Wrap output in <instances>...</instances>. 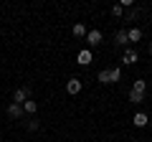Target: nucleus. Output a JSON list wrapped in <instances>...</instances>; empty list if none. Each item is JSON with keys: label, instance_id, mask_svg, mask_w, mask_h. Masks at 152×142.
<instances>
[{"label": "nucleus", "instance_id": "f257e3e1", "mask_svg": "<svg viewBox=\"0 0 152 142\" xmlns=\"http://www.w3.org/2000/svg\"><path fill=\"white\" fill-rule=\"evenodd\" d=\"M145 91H147V84L142 81V79H137V81L132 84V91H129V102H137V104H140L142 99H145Z\"/></svg>", "mask_w": 152, "mask_h": 142}, {"label": "nucleus", "instance_id": "f03ea898", "mask_svg": "<svg viewBox=\"0 0 152 142\" xmlns=\"http://www.w3.org/2000/svg\"><path fill=\"white\" fill-rule=\"evenodd\" d=\"M28 94H31L28 86H18L15 91H13V104H20V107H23V104L28 102Z\"/></svg>", "mask_w": 152, "mask_h": 142}, {"label": "nucleus", "instance_id": "7ed1b4c3", "mask_svg": "<svg viewBox=\"0 0 152 142\" xmlns=\"http://www.w3.org/2000/svg\"><path fill=\"white\" fill-rule=\"evenodd\" d=\"M86 43H89V51L94 48V46L102 43V31H89L86 33Z\"/></svg>", "mask_w": 152, "mask_h": 142}, {"label": "nucleus", "instance_id": "20e7f679", "mask_svg": "<svg viewBox=\"0 0 152 142\" xmlns=\"http://www.w3.org/2000/svg\"><path fill=\"white\" fill-rule=\"evenodd\" d=\"M132 122H134V127H140V130H142V127H147V124H150V117H147L145 112H137V114L132 117Z\"/></svg>", "mask_w": 152, "mask_h": 142}, {"label": "nucleus", "instance_id": "39448f33", "mask_svg": "<svg viewBox=\"0 0 152 142\" xmlns=\"http://www.w3.org/2000/svg\"><path fill=\"white\" fill-rule=\"evenodd\" d=\"M8 117H10V119H20L23 117V107L20 104H8Z\"/></svg>", "mask_w": 152, "mask_h": 142}, {"label": "nucleus", "instance_id": "423d86ee", "mask_svg": "<svg viewBox=\"0 0 152 142\" xmlns=\"http://www.w3.org/2000/svg\"><path fill=\"white\" fill-rule=\"evenodd\" d=\"M81 86H84V84L79 81V79H69V81H66V91H69V94H79Z\"/></svg>", "mask_w": 152, "mask_h": 142}, {"label": "nucleus", "instance_id": "0eeeda50", "mask_svg": "<svg viewBox=\"0 0 152 142\" xmlns=\"http://www.w3.org/2000/svg\"><path fill=\"white\" fill-rule=\"evenodd\" d=\"M91 59H94V53H91L89 48L79 51V64H81V66H89V64H91Z\"/></svg>", "mask_w": 152, "mask_h": 142}, {"label": "nucleus", "instance_id": "6e6552de", "mask_svg": "<svg viewBox=\"0 0 152 142\" xmlns=\"http://www.w3.org/2000/svg\"><path fill=\"white\" fill-rule=\"evenodd\" d=\"M122 61H124V66H132V64H137V51L127 48V51H124V56H122Z\"/></svg>", "mask_w": 152, "mask_h": 142}, {"label": "nucleus", "instance_id": "1a4fd4ad", "mask_svg": "<svg viewBox=\"0 0 152 142\" xmlns=\"http://www.w3.org/2000/svg\"><path fill=\"white\" fill-rule=\"evenodd\" d=\"M71 33H74V36H76V38H86V26H84V23H76V26L74 28H71Z\"/></svg>", "mask_w": 152, "mask_h": 142}, {"label": "nucleus", "instance_id": "9d476101", "mask_svg": "<svg viewBox=\"0 0 152 142\" xmlns=\"http://www.w3.org/2000/svg\"><path fill=\"white\" fill-rule=\"evenodd\" d=\"M127 38H129V43H137V41L142 38V31L140 28H129V31H127Z\"/></svg>", "mask_w": 152, "mask_h": 142}, {"label": "nucleus", "instance_id": "9b49d317", "mask_svg": "<svg viewBox=\"0 0 152 142\" xmlns=\"http://www.w3.org/2000/svg\"><path fill=\"white\" fill-rule=\"evenodd\" d=\"M114 41H117V46H127V43H129V38H127V31H117Z\"/></svg>", "mask_w": 152, "mask_h": 142}, {"label": "nucleus", "instance_id": "f8f14e48", "mask_svg": "<svg viewBox=\"0 0 152 142\" xmlns=\"http://www.w3.org/2000/svg\"><path fill=\"white\" fill-rule=\"evenodd\" d=\"M36 109H38V104L33 102V99H28V102L23 104V112H26V114H36Z\"/></svg>", "mask_w": 152, "mask_h": 142}, {"label": "nucleus", "instance_id": "ddd939ff", "mask_svg": "<svg viewBox=\"0 0 152 142\" xmlns=\"http://www.w3.org/2000/svg\"><path fill=\"white\" fill-rule=\"evenodd\" d=\"M109 79H112V84L122 79V69H119V66H117V69H109Z\"/></svg>", "mask_w": 152, "mask_h": 142}, {"label": "nucleus", "instance_id": "4468645a", "mask_svg": "<svg viewBox=\"0 0 152 142\" xmlns=\"http://www.w3.org/2000/svg\"><path fill=\"white\" fill-rule=\"evenodd\" d=\"M99 81H102V84H112V79H109V69H104V71H99Z\"/></svg>", "mask_w": 152, "mask_h": 142}, {"label": "nucleus", "instance_id": "2eb2a0df", "mask_svg": "<svg viewBox=\"0 0 152 142\" xmlns=\"http://www.w3.org/2000/svg\"><path fill=\"white\" fill-rule=\"evenodd\" d=\"M122 13H124V8H122V5H119V3H117V5H114V8H112V15H114V18H119V15H122Z\"/></svg>", "mask_w": 152, "mask_h": 142}, {"label": "nucleus", "instance_id": "dca6fc26", "mask_svg": "<svg viewBox=\"0 0 152 142\" xmlns=\"http://www.w3.org/2000/svg\"><path fill=\"white\" fill-rule=\"evenodd\" d=\"M38 130V122H28V132H36Z\"/></svg>", "mask_w": 152, "mask_h": 142}, {"label": "nucleus", "instance_id": "f3484780", "mask_svg": "<svg viewBox=\"0 0 152 142\" xmlns=\"http://www.w3.org/2000/svg\"><path fill=\"white\" fill-rule=\"evenodd\" d=\"M150 53H152V43H150Z\"/></svg>", "mask_w": 152, "mask_h": 142}]
</instances>
